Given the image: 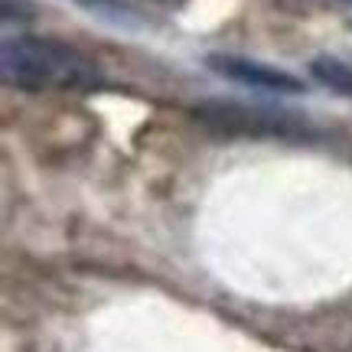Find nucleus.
Listing matches in <instances>:
<instances>
[{
  "mask_svg": "<svg viewBox=\"0 0 352 352\" xmlns=\"http://www.w3.org/2000/svg\"><path fill=\"white\" fill-rule=\"evenodd\" d=\"M3 82L20 91H50V88H88L98 82V65L88 56L46 36H13L0 50Z\"/></svg>",
  "mask_w": 352,
  "mask_h": 352,
  "instance_id": "obj_1",
  "label": "nucleus"
},
{
  "mask_svg": "<svg viewBox=\"0 0 352 352\" xmlns=\"http://www.w3.org/2000/svg\"><path fill=\"white\" fill-rule=\"evenodd\" d=\"M85 13H91L101 23H111L118 30H144L147 20L138 7H131L127 0H76Z\"/></svg>",
  "mask_w": 352,
  "mask_h": 352,
  "instance_id": "obj_3",
  "label": "nucleus"
},
{
  "mask_svg": "<svg viewBox=\"0 0 352 352\" xmlns=\"http://www.w3.org/2000/svg\"><path fill=\"white\" fill-rule=\"evenodd\" d=\"M310 76L320 82V85L340 91L346 98H352V63H342L336 56H316L310 63Z\"/></svg>",
  "mask_w": 352,
  "mask_h": 352,
  "instance_id": "obj_4",
  "label": "nucleus"
},
{
  "mask_svg": "<svg viewBox=\"0 0 352 352\" xmlns=\"http://www.w3.org/2000/svg\"><path fill=\"white\" fill-rule=\"evenodd\" d=\"M153 3H160V7H183L186 0H153Z\"/></svg>",
  "mask_w": 352,
  "mask_h": 352,
  "instance_id": "obj_5",
  "label": "nucleus"
},
{
  "mask_svg": "<svg viewBox=\"0 0 352 352\" xmlns=\"http://www.w3.org/2000/svg\"><path fill=\"white\" fill-rule=\"evenodd\" d=\"M206 65L219 72L228 82H239L245 88H258V91H274V95H300L303 82L287 69L258 63L248 56H235V52H212L206 56Z\"/></svg>",
  "mask_w": 352,
  "mask_h": 352,
  "instance_id": "obj_2",
  "label": "nucleus"
}]
</instances>
